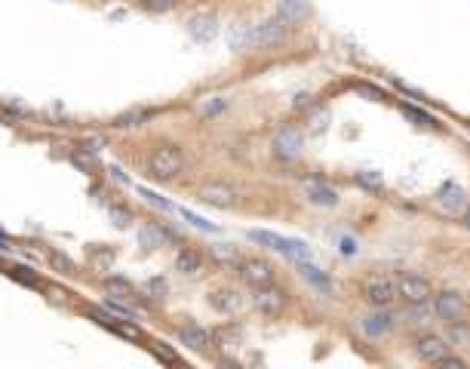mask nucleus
<instances>
[{
	"instance_id": "6ab92c4d",
	"label": "nucleus",
	"mask_w": 470,
	"mask_h": 369,
	"mask_svg": "<svg viewBox=\"0 0 470 369\" xmlns=\"http://www.w3.org/2000/svg\"><path fill=\"white\" fill-rule=\"evenodd\" d=\"M415 354H418V360H424V363L437 366V360H442L449 354V345L440 336H421L415 341Z\"/></svg>"
},
{
	"instance_id": "58836bf2",
	"label": "nucleus",
	"mask_w": 470,
	"mask_h": 369,
	"mask_svg": "<svg viewBox=\"0 0 470 369\" xmlns=\"http://www.w3.org/2000/svg\"><path fill=\"white\" fill-rule=\"evenodd\" d=\"M357 92L359 96H366V99H372V101H384L387 96L378 87H372V83H357Z\"/></svg>"
},
{
	"instance_id": "f8f14e48",
	"label": "nucleus",
	"mask_w": 470,
	"mask_h": 369,
	"mask_svg": "<svg viewBox=\"0 0 470 369\" xmlns=\"http://www.w3.org/2000/svg\"><path fill=\"white\" fill-rule=\"evenodd\" d=\"M184 31H188V37H191V40H197V43L216 40V34H218V16L216 13H194L188 22H184Z\"/></svg>"
},
{
	"instance_id": "39448f33",
	"label": "nucleus",
	"mask_w": 470,
	"mask_h": 369,
	"mask_svg": "<svg viewBox=\"0 0 470 369\" xmlns=\"http://www.w3.org/2000/svg\"><path fill=\"white\" fill-rule=\"evenodd\" d=\"M249 302H252V308L258 314H264V317H280L286 311V304H289V295H286V290H280L276 283H267V286H255Z\"/></svg>"
},
{
	"instance_id": "4c0bfd02",
	"label": "nucleus",
	"mask_w": 470,
	"mask_h": 369,
	"mask_svg": "<svg viewBox=\"0 0 470 369\" xmlns=\"http://www.w3.org/2000/svg\"><path fill=\"white\" fill-rule=\"evenodd\" d=\"M225 105H228V101L221 99V96H216V99H206V101H203V105H200V114H203V117H216L218 111H225Z\"/></svg>"
},
{
	"instance_id": "72a5a7b5",
	"label": "nucleus",
	"mask_w": 470,
	"mask_h": 369,
	"mask_svg": "<svg viewBox=\"0 0 470 369\" xmlns=\"http://www.w3.org/2000/svg\"><path fill=\"white\" fill-rule=\"evenodd\" d=\"M175 4H179V0H138V6H142L145 13H154V16L169 13V9H175Z\"/></svg>"
},
{
	"instance_id": "ea45409f",
	"label": "nucleus",
	"mask_w": 470,
	"mask_h": 369,
	"mask_svg": "<svg viewBox=\"0 0 470 369\" xmlns=\"http://www.w3.org/2000/svg\"><path fill=\"white\" fill-rule=\"evenodd\" d=\"M338 249H341V253H345V255H354L359 246H357V240H354V237L341 234V237H338Z\"/></svg>"
},
{
	"instance_id": "412c9836",
	"label": "nucleus",
	"mask_w": 470,
	"mask_h": 369,
	"mask_svg": "<svg viewBox=\"0 0 470 369\" xmlns=\"http://www.w3.org/2000/svg\"><path fill=\"white\" fill-rule=\"evenodd\" d=\"M154 117H157V108H129L111 120V126L114 129H138V126L151 123Z\"/></svg>"
},
{
	"instance_id": "f257e3e1",
	"label": "nucleus",
	"mask_w": 470,
	"mask_h": 369,
	"mask_svg": "<svg viewBox=\"0 0 470 369\" xmlns=\"http://www.w3.org/2000/svg\"><path fill=\"white\" fill-rule=\"evenodd\" d=\"M184 170H188V157L175 142H160L145 160V172L154 182H175Z\"/></svg>"
},
{
	"instance_id": "f3484780",
	"label": "nucleus",
	"mask_w": 470,
	"mask_h": 369,
	"mask_svg": "<svg viewBox=\"0 0 470 369\" xmlns=\"http://www.w3.org/2000/svg\"><path fill=\"white\" fill-rule=\"evenodd\" d=\"M295 271H298V277L304 283H310L313 290H320L323 295H332V290H335V286H332V280H329V274L323 271V268H317L310 262V258H301V262H295Z\"/></svg>"
},
{
	"instance_id": "473e14b6",
	"label": "nucleus",
	"mask_w": 470,
	"mask_h": 369,
	"mask_svg": "<svg viewBox=\"0 0 470 369\" xmlns=\"http://www.w3.org/2000/svg\"><path fill=\"white\" fill-rule=\"evenodd\" d=\"M145 292L151 295V299H157V302H163L166 295H169V283L163 280V277H151V280L145 283Z\"/></svg>"
},
{
	"instance_id": "c85d7f7f",
	"label": "nucleus",
	"mask_w": 470,
	"mask_h": 369,
	"mask_svg": "<svg viewBox=\"0 0 470 369\" xmlns=\"http://www.w3.org/2000/svg\"><path fill=\"white\" fill-rule=\"evenodd\" d=\"M403 117L412 120V123L421 126V129H433V126H437V120H433L427 111H421V108H415V105H403Z\"/></svg>"
},
{
	"instance_id": "cd10ccee",
	"label": "nucleus",
	"mask_w": 470,
	"mask_h": 369,
	"mask_svg": "<svg viewBox=\"0 0 470 369\" xmlns=\"http://www.w3.org/2000/svg\"><path fill=\"white\" fill-rule=\"evenodd\" d=\"M354 182L359 184V188H366V191H381L384 188V175L375 172V170H359L354 175Z\"/></svg>"
},
{
	"instance_id": "37998d69",
	"label": "nucleus",
	"mask_w": 470,
	"mask_h": 369,
	"mask_svg": "<svg viewBox=\"0 0 470 369\" xmlns=\"http://www.w3.org/2000/svg\"><path fill=\"white\" fill-rule=\"evenodd\" d=\"M464 225L470 228V203H467V209H464Z\"/></svg>"
},
{
	"instance_id": "423d86ee",
	"label": "nucleus",
	"mask_w": 470,
	"mask_h": 369,
	"mask_svg": "<svg viewBox=\"0 0 470 369\" xmlns=\"http://www.w3.org/2000/svg\"><path fill=\"white\" fill-rule=\"evenodd\" d=\"M286 37H289V22L283 16L264 18L262 25H252V50H271L286 43Z\"/></svg>"
},
{
	"instance_id": "a878e982",
	"label": "nucleus",
	"mask_w": 470,
	"mask_h": 369,
	"mask_svg": "<svg viewBox=\"0 0 470 369\" xmlns=\"http://www.w3.org/2000/svg\"><path fill=\"white\" fill-rule=\"evenodd\" d=\"M108 219L114 221V228H129L135 221V212L126 206V203H111L108 206Z\"/></svg>"
},
{
	"instance_id": "20e7f679",
	"label": "nucleus",
	"mask_w": 470,
	"mask_h": 369,
	"mask_svg": "<svg viewBox=\"0 0 470 369\" xmlns=\"http://www.w3.org/2000/svg\"><path fill=\"white\" fill-rule=\"evenodd\" d=\"M271 151L276 160H283V163H292V160H298L301 151H304V136H301V129L298 126H280L274 133L271 138Z\"/></svg>"
},
{
	"instance_id": "dca6fc26",
	"label": "nucleus",
	"mask_w": 470,
	"mask_h": 369,
	"mask_svg": "<svg viewBox=\"0 0 470 369\" xmlns=\"http://www.w3.org/2000/svg\"><path fill=\"white\" fill-rule=\"evenodd\" d=\"M396 290H400V299H405L409 304H418V302H427L433 290H430V283L424 280V277L418 274H403L400 280H396Z\"/></svg>"
},
{
	"instance_id": "c756f323",
	"label": "nucleus",
	"mask_w": 470,
	"mask_h": 369,
	"mask_svg": "<svg viewBox=\"0 0 470 369\" xmlns=\"http://www.w3.org/2000/svg\"><path fill=\"white\" fill-rule=\"evenodd\" d=\"M138 197H142L145 203H151L154 209H160V212H175V206L166 197H160V194H154L151 188H138Z\"/></svg>"
},
{
	"instance_id": "6e6552de",
	"label": "nucleus",
	"mask_w": 470,
	"mask_h": 369,
	"mask_svg": "<svg viewBox=\"0 0 470 369\" xmlns=\"http://www.w3.org/2000/svg\"><path fill=\"white\" fill-rule=\"evenodd\" d=\"M363 292H366V302L375 304V308H391V304L400 299V290H396V280L393 277H384V274H375L363 283Z\"/></svg>"
},
{
	"instance_id": "9d476101",
	"label": "nucleus",
	"mask_w": 470,
	"mask_h": 369,
	"mask_svg": "<svg viewBox=\"0 0 470 369\" xmlns=\"http://www.w3.org/2000/svg\"><path fill=\"white\" fill-rule=\"evenodd\" d=\"M206 262H209V255L200 253V249H194V246H179V249H175V258H172L175 271H179L181 277L206 274Z\"/></svg>"
},
{
	"instance_id": "5701e85b",
	"label": "nucleus",
	"mask_w": 470,
	"mask_h": 369,
	"mask_svg": "<svg viewBox=\"0 0 470 369\" xmlns=\"http://www.w3.org/2000/svg\"><path fill=\"white\" fill-rule=\"evenodd\" d=\"M308 13H310V0H280L276 4V16H283L289 25L308 18Z\"/></svg>"
},
{
	"instance_id": "c9c22d12",
	"label": "nucleus",
	"mask_w": 470,
	"mask_h": 369,
	"mask_svg": "<svg viewBox=\"0 0 470 369\" xmlns=\"http://www.w3.org/2000/svg\"><path fill=\"white\" fill-rule=\"evenodd\" d=\"M6 274H9V277H16V280H18V283H25V286H34V290L40 286V277H37V274L31 271V268H9Z\"/></svg>"
},
{
	"instance_id": "b1692460",
	"label": "nucleus",
	"mask_w": 470,
	"mask_h": 369,
	"mask_svg": "<svg viewBox=\"0 0 470 369\" xmlns=\"http://www.w3.org/2000/svg\"><path fill=\"white\" fill-rule=\"evenodd\" d=\"M105 292L108 295H117V299H129V302L138 299L135 286L129 283V280H123V277H105Z\"/></svg>"
},
{
	"instance_id": "f03ea898",
	"label": "nucleus",
	"mask_w": 470,
	"mask_h": 369,
	"mask_svg": "<svg viewBox=\"0 0 470 369\" xmlns=\"http://www.w3.org/2000/svg\"><path fill=\"white\" fill-rule=\"evenodd\" d=\"M249 240L252 243H262L267 249H274V253H280L286 258H292V262H301V258H310V246L304 243V240H295V237H283V234H274V231H249Z\"/></svg>"
},
{
	"instance_id": "9b49d317",
	"label": "nucleus",
	"mask_w": 470,
	"mask_h": 369,
	"mask_svg": "<svg viewBox=\"0 0 470 369\" xmlns=\"http://www.w3.org/2000/svg\"><path fill=\"white\" fill-rule=\"evenodd\" d=\"M433 197H437V206L442 212H449V216H458V212L467 209V194L458 182H442Z\"/></svg>"
},
{
	"instance_id": "aec40b11",
	"label": "nucleus",
	"mask_w": 470,
	"mask_h": 369,
	"mask_svg": "<svg viewBox=\"0 0 470 369\" xmlns=\"http://www.w3.org/2000/svg\"><path fill=\"white\" fill-rule=\"evenodd\" d=\"M359 326H363V332L369 338H384L387 332L393 329V317L387 314V308H378L375 314H366V317L359 320Z\"/></svg>"
},
{
	"instance_id": "79ce46f5",
	"label": "nucleus",
	"mask_w": 470,
	"mask_h": 369,
	"mask_svg": "<svg viewBox=\"0 0 470 369\" xmlns=\"http://www.w3.org/2000/svg\"><path fill=\"white\" fill-rule=\"evenodd\" d=\"M308 105H313V99L308 96V92H301V96L295 99V108H308Z\"/></svg>"
},
{
	"instance_id": "4468645a",
	"label": "nucleus",
	"mask_w": 470,
	"mask_h": 369,
	"mask_svg": "<svg viewBox=\"0 0 470 369\" xmlns=\"http://www.w3.org/2000/svg\"><path fill=\"white\" fill-rule=\"evenodd\" d=\"M464 311H467V302H464V295L455 292V290L440 292V295H437V304H433V314H437L442 323L461 320V317H464Z\"/></svg>"
},
{
	"instance_id": "0eeeda50",
	"label": "nucleus",
	"mask_w": 470,
	"mask_h": 369,
	"mask_svg": "<svg viewBox=\"0 0 470 369\" xmlns=\"http://www.w3.org/2000/svg\"><path fill=\"white\" fill-rule=\"evenodd\" d=\"M197 200L206 203V206H218V209H234L240 203V191L228 182H206L197 188Z\"/></svg>"
},
{
	"instance_id": "bb28decb",
	"label": "nucleus",
	"mask_w": 470,
	"mask_h": 369,
	"mask_svg": "<svg viewBox=\"0 0 470 369\" xmlns=\"http://www.w3.org/2000/svg\"><path fill=\"white\" fill-rule=\"evenodd\" d=\"M71 163L80 166V170H86L89 175L99 172V160H96V151H86V148H77V151L71 154Z\"/></svg>"
},
{
	"instance_id": "e433bc0d",
	"label": "nucleus",
	"mask_w": 470,
	"mask_h": 369,
	"mask_svg": "<svg viewBox=\"0 0 470 369\" xmlns=\"http://www.w3.org/2000/svg\"><path fill=\"white\" fill-rule=\"evenodd\" d=\"M175 212H179L181 219H188L191 225H194V228H200V231H209V234H216V231H218L216 225H212V221H206L203 216H197V212H191V209H175Z\"/></svg>"
},
{
	"instance_id": "393cba45",
	"label": "nucleus",
	"mask_w": 470,
	"mask_h": 369,
	"mask_svg": "<svg viewBox=\"0 0 470 369\" xmlns=\"http://www.w3.org/2000/svg\"><path fill=\"white\" fill-rule=\"evenodd\" d=\"M228 46H230L234 53L252 50V25H240V28H234V31L228 34Z\"/></svg>"
},
{
	"instance_id": "7ed1b4c3",
	"label": "nucleus",
	"mask_w": 470,
	"mask_h": 369,
	"mask_svg": "<svg viewBox=\"0 0 470 369\" xmlns=\"http://www.w3.org/2000/svg\"><path fill=\"white\" fill-rule=\"evenodd\" d=\"M237 274H240V280H243L249 290H255V286H267V283H276V268L267 262V258H262V255L240 258Z\"/></svg>"
},
{
	"instance_id": "4be33fe9",
	"label": "nucleus",
	"mask_w": 470,
	"mask_h": 369,
	"mask_svg": "<svg viewBox=\"0 0 470 369\" xmlns=\"http://www.w3.org/2000/svg\"><path fill=\"white\" fill-rule=\"evenodd\" d=\"M206 255L212 258V265H218V268H237L240 258H243L234 243H212Z\"/></svg>"
},
{
	"instance_id": "7c9ffc66",
	"label": "nucleus",
	"mask_w": 470,
	"mask_h": 369,
	"mask_svg": "<svg viewBox=\"0 0 470 369\" xmlns=\"http://www.w3.org/2000/svg\"><path fill=\"white\" fill-rule=\"evenodd\" d=\"M430 317V311H427V302H418V304H412L409 311H405V323H412V326H424Z\"/></svg>"
},
{
	"instance_id": "2eb2a0df",
	"label": "nucleus",
	"mask_w": 470,
	"mask_h": 369,
	"mask_svg": "<svg viewBox=\"0 0 470 369\" xmlns=\"http://www.w3.org/2000/svg\"><path fill=\"white\" fill-rule=\"evenodd\" d=\"M209 304L218 314H225V317H234V314H240L246 308V299L234 290V286H218V290L209 292Z\"/></svg>"
},
{
	"instance_id": "1a4fd4ad",
	"label": "nucleus",
	"mask_w": 470,
	"mask_h": 369,
	"mask_svg": "<svg viewBox=\"0 0 470 369\" xmlns=\"http://www.w3.org/2000/svg\"><path fill=\"white\" fill-rule=\"evenodd\" d=\"M175 338H179V345H184L188 351H197V354H209L212 351V332L209 329H203L200 323H194V320H184L175 326Z\"/></svg>"
},
{
	"instance_id": "ddd939ff",
	"label": "nucleus",
	"mask_w": 470,
	"mask_h": 369,
	"mask_svg": "<svg viewBox=\"0 0 470 369\" xmlns=\"http://www.w3.org/2000/svg\"><path fill=\"white\" fill-rule=\"evenodd\" d=\"M301 194L308 203H313V206H338V200H341V194L323 179H304Z\"/></svg>"
},
{
	"instance_id": "f704fd0d",
	"label": "nucleus",
	"mask_w": 470,
	"mask_h": 369,
	"mask_svg": "<svg viewBox=\"0 0 470 369\" xmlns=\"http://www.w3.org/2000/svg\"><path fill=\"white\" fill-rule=\"evenodd\" d=\"M212 341H221V348H234V345H240V329L237 326H225V329L212 332Z\"/></svg>"
},
{
	"instance_id": "a211bd4d",
	"label": "nucleus",
	"mask_w": 470,
	"mask_h": 369,
	"mask_svg": "<svg viewBox=\"0 0 470 369\" xmlns=\"http://www.w3.org/2000/svg\"><path fill=\"white\" fill-rule=\"evenodd\" d=\"M138 243L142 249H163L172 243V231H166L163 225H157V221H145L142 228H138Z\"/></svg>"
},
{
	"instance_id": "a19ab883",
	"label": "nucleus",
	"mask_w": 470,
	"mask_h": 369,
	"mask_svg": "<svg viewBox=\"0 0 470 369\" xmlns=\"http://www.w3.org/2000/svg\"><path fill=\"white\" fill-rule=\"evenodd\" d=\"M437 366H452V369H461V366H464V360H461V357H442V360H437Z\"/></svg>"
},
{
	"instance_id": "2f4dec72",
	"label": "nucleus",
	"mask_w": 470,
	"mask_h": 369,
	"mask_svg": "<svg viewBox=\"0 0 470 369\" xmlns=\"http://www.w3.org/2000/svg\"><path fill=\"white\" fill-rule=\"evenodd\" d=\"M50 265H55L62 274H68V277L77 274V265H74V262H71V258L65 255V253H59V249H50Z\"/></svg>"
}]
</instances>
